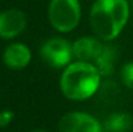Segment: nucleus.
Masks as SVG:
<instances>
[{"mask_svg": "<svg viewBox=\"0 0 133 132\" xmlns=\"http://www.w3.org/2000/svg\"><path fill=\"white\" fill-rule=\"evenodd\" d=\"M129 5L127 0H96L90 10V23L98 38L114 40L127 25Z\"/></svg>", "mask_w": 133, "mask_h": 132, "instance_id": "nucleus-1", "label": "nucleus"}, {"mask_svg": "<svg viewBox=\"0 0 133 132\" xmlns=\"http://www.w3.org/2000/svg\"><path fill=\"white\" fill-rule=\"evenodd\" d=\"M101 83V73L96 65L78 61L70 64L61 75L62 93L75 101H83L92 97Z\"/></svg>", "mask_w": 133, "mask_h": 132, "instance_id": "nucleus-2", "label": "nucleus"}, {"mask_svg": "<svg viewBox=\"0 0 133 132\" xmlns=\"http://www.w3.org/2000/svg\"><path fill=\"white\" fill-rule=\"evenodd\" d=\"M48 14L56 30L70 33L80 21V4L78 0H52Z\"/></svg>", "mask_w": 133, "mask_h": 132, "instance_id": "nucleus-3", "label": "nucleus"}, {"mask_svg": "<svg viewBox=\"0 0 133 132\" xmlns=\"http://www.w3.org/2000/svg\"><path fill=\"white\" fill-rule=\"evenodd\" d=\"M42 57L53 67L69 66L74 56L72 45L65 39L54 38L46 40L42 47Z\"/></svg>", "mask_w": 133, "mask_h": 132, "instance_id": "nucleus-4", "label": "nucleus"}, {"mask_svg": "<svg viewBox=\"0 0 133 132\" xmlns=\"http://www.w3.org/2000/svg\"><path fill=\"white\" fill-rule=\"evenodd\" d=\"M59 132H102V127L94 117L82 111H71L61 118Z\"/></svg>", "mask_w": 133, "mask_h": 132, "instance_id": "nucleus-5", "label": "nucleus"}, {"mask_svg": "<svg viewBox=\"0 0 133 132\" xmlns=\"http://www.w3.org/2000/svg\"><path fill=\"white\" fill-rule=\"evenodd\" d=\"M26 14L19 9H6L0 13V38L12 39L26 27Z\"/></svg>", "mask_w": 133, "mask_h": 132, "instance_id": "nucleus-6", "label": "nucleus"}, {"mask_svg": "<svg viewBox=\"0 0 133 132\" xmlns=\"http://www.w3.org/2000/svg\"><path fill=\"white\" fill-rule=\"evenodd\" d=\"M102 43L92 36H85V38H80L78 39L75 43L72 44V52L74 56L83 62H96L102 51H103Z\"/></svg>", "mask_w": 133, "mask_h": 132, "instance_id": "nucleus-7", "label": "nucleus"}, {"mask_svg": "<svg viewBox=\"0 0 133 132\" xmlns=\"http://www.w3.org/2000/svg\"><path fill=\"white\" fill-rule=\"evenodd\" d=\"M3 60L5 65L10 69H23L31 61V52L25 44L13 43L8 45L4 51Z\"/></svg>", "mask_w": 133, "mask_h": 132, "instance_id": "nucleus-8", "label": "nucleus"}, {"mask_svg": "<svg viewBox=\"0 0 133 132\" xmlns=\"http://www.w3.org/2000/svg\"><path fill=\"white\" fill-rule=\"evenodd\" d=\"M105 127L109 132H129L133 128V117L128 113L111 114L106 119Z\"/></svg>", "mask_w": 133, "mask_h": 132, "instance_id": "nucleus-9", "label": "nucleus"}, {"mask_svg": "<svg viewBox=\"0 0 133 132\" xmlns=\"http://www.w3.org/2000/svg\"><path fill=\"white\" fill-rule=\"evenodd\" d=\"M116 58V49L111 45H105L99 58L96 61V66L99 70L101 75H110L114 71Z\"/></svg>", "mask_w": 133, "mask_h": 132, "instance_id": "nucleus-10", "label": "nucleus"}, {"mask_svg": "<svg viewBox=\"0 0 133 132\" xmlns=\"http://www.w3.org/2000/svg\"><path fill=\"white\" fill-rule=\"evenodd\" d=\"M120 77H122L123 83L133 91V62H128L122 67Z\"/></svg>", "mask_w": 133, "mask_h": 132, "instance_id": "nucleus-11", "label": "nucleus"}, {"mask_svg": "<svg viewBox=\"0 0 133 132\" xmlns=\"http://www.w3.org/2000/svg\"><path fill=\"white\" fill-rule=\"evenodd\" d=\"M13 118H14L13 111H10V110H8V109L1 110V111H0V128L6 127L8 124H10V122L13 121Z\"/></svg>", "mask_w": 133, "mask_h": 132, "instance_id": "nucleus-12", "label": "nucleus"}, {"mask_svg": "<svg viewBox=\"0 0 133 132\" xmlns=\"http://www.w3.org/2000/svg\"><path fill=\"white\" fill-rule=\"evenodd\" d=\"M32 132H48V131H45V130H36V131H32Z\"/></svg>", "mask_w": 133, "mask_h": 132, "instance_id": "nucleus-13", "label": "nucleus"}]
</instances>
